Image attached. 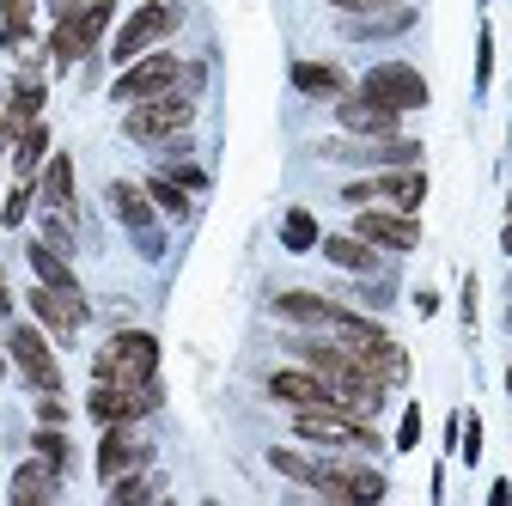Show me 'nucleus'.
Wrapping results in <instances>:
<instances>
[{
    "label": "nucleus",
    "mask_w": 512,
    "mask_h": 506,
    "mask_svg": "<svg viewBox=\"0 0 512 506\" xmlns=\"http://www.w3.org/2000/svg\"><path fill=\"white\" fill-rule=\"evenodd\" d=\"M159 378H147V385H98L92 378V397H86V415L98 421V427H110V421H141V415H153L159 409Z\"/></svg>",
    "instance_id": "7"
},
{
    "label": "nucleus",
    "mask_w": 512,
    "mask_h": 506,
    "mask_svg": "<svg viewBox=\"0 0 512 506\" xmlns=\"http://www.w3.org/2000/svg\"><path fill=\"white\" fill-rule=\"evenodd\" d=\"M43 104H49V86H43L37 74H19V80H13V98H7V116L25 129V122H37V116H43Z\"/></svg>",
    "instance_id": "23"
},
{
    "label": "nucleus",
    "mask_w": 512,
    "mask_h": 506,
    "mask_svg": "<svg viewBox=\"0 0 512 506\" xmlns=\"http://www.w3.org/2000/svg\"><path fill=\"white\" fill-rule=\"evenodd\" d=\"M147 494H153V482H147L141 470H128V476H116V482H110V500H116V506H141Z\"/></svg>",
    "instance_id": "29"
},
{
    "label": "nucleus",
    "mask_w": 512,
    "mask_h": 506,
    "mask_svg": "<svg viewBox=\"0 0 512 506\" xmlns=\"http://www.w3.org/2000/svg\"><path fill=\"white\" fill-rule=\"evenodd\" d=\"M506 391H512V366H506Z\"/></svg>",
    "instance_id": "43"
},
{
    "label": "nucleus",
    "mask_w": 512,
    "mask_h": 506,
    "mask_svg": "<svg viewBox=\"0 0 512 506\" xmlns=\"http://www.w3.org/2000/svg\"><path fill=\"white\" fill-rule=\"evenodd\" d=\"M269 397L287 403V409H330V403H336V391H330L311 366H281V372H269ZM336 409H342V403H336Z\"/></svg>",
    "instance_id": "14"
},
{
    "label": "nucleus",
    "mask_w": 512,
    "mask_h": 506,
    "mask_svg": "<svg viewBox=\"0 0 512 506\" xmlns=\"http://www.w3.org/2000/svg\"><path fill=\"white\" fill-rule=\"evenodd\" d=\"M177 86H183V61L165 55V49H147L110 80V98L116 104H141V98H159V92H177Z\"/></svg>",
    "instance_id": "5"
},
{
    "label": "nucleus",
    "mask_w": 512,
    "mask_h": 506,
    "mask_svg": "<svg viewBox=\"0 0 512 506\" xmlns=\"http://www.w3.org/2000/svg\"><path fill=\"white\" fill-rule=\"evenodd\" d=\"M43 244H55L61 257H74V226H68V214H49L43 220Z\"/></svg>",
    "instance_id": "30"
},
{
    "label": "nucleus",
    "mask_w": 512,
    "mask_h": 506,
    "mask_svg": "<svg viewBox=\"0 0 512 506\" xmlns=\"http://www.w3.org/2000/svg\"><path fill=\"white\" fill-rule=\"evenodd\" d=\"M336 122L348 135H360V141H378V135H397V122H403V110H391V104H378V98H366V92H342L336 98Z\"/></svg>",
    "instance_id": "13"
},
{
    "label": "nucleus",
    "mask_w": 512,
    "mask_h": 506,
    "mask_svg": "<svg viewBox=\"0 0 512 506\" xmlns=\"http://www.w3.org/2000/svg\"><path fill=\"white\" fill-rule=\"evenodd\" d=\"M421 446V409H403V427H397V452H415Z\"/></svg>",
    "instance_id": "33"
},
{
    "label": "nucleus",
    "mask_w": 512,
    "mask_h": 506,
    "mask_svg": "<svg viewBox=\"0 0 512 506\" xmlns=\"http://www.w3.org/2000/svg\"><path fill=\"white\" fill-rule=\"evenodd\" d=\"M43 159H49V122L37 116V122H25V129H19L13 171H19V177H37V171H43Z\"/></svg>",
    "instance_id": "22"
},
{
    "label": "nucleus",
    "mask_w": 512,
    "mask_h": 506,
    "mask_svg": "<svg viewBox=\"0 0 512 506\" xmlns=\"http://www.w3.org/2000/svg\"><path fill=\"white\" fill-rule=\"evenodd\" d=\"M189 122H196V98H189V92L177 86V92H159V98L128 104V116H122V135L153 147V141H171V135H183Z\"/></svg>",
    "instance_id": "3"
},
{
    "label": "nucleus",
    "mask_w": 512,
    "mask_h": 506,
    "mask_svg": "<svg viewBox=\"0 0 512 506\" xmlns=\"http://www.w3.org/2000/svg\"><path fill=\"white\" fill-rule=\"evenodd\" d=\"M415 311H421V318H433V311H439V293H433V287H421V293H415Z\"/></svg>",
    "instance_id": "38"
},
{
    "label": "nucleus",
    "mask_w": 512,
    "mask_h": 506,
    "mask_svg": "<svg viewBox=\"0 0 512 506\" xmlns=\"http://www.w3.org/2000/svg\"><path fill=\"white\" fill-rule=\"evenodd\" d=\"M464 330H476V275L464 281Z\"/></svg>",
    "instance_id": "37"
},
{
    "label": "nucleus",
    "mask_w": 512,
    "mask_h": 506,
    "mask_svg": "<svg viewBox=\"0 0 512 506\" xmlns=\"http://www.w3.org/2000/svg\"><path fill=\"white\" fill-rule=\"evenodd\" d=\"M342 13H384V7H403V0H330Z\"/></svg>",
    "instance_id": "36"
},
{
    "label": "nucleus",
    "mask_w": 512,
    "mask_h": 506,
    "mask_svg": "<svg viewBox=\"0 0 512 506\" xmlns=\"http://www.w3.org/2000/svg\"><path fill=\"white\" fill-rule=\"evenodd\" d=\"M336 299H324V293H305V287H293V293H275V318H287V324H311V330H330L336 324Z\"/></svg>",
    "instance_id": "16"
},
{
    "label": "nucleus",
    "mask_w": 512,
    "mask_h": 506,
    "mask_svg": "<svg viewBox=\"0 0 512 506\" xmlns=\"http://www.w3.org/2000/svg\"><path fill=\"white\" fill-rule=\"evenodd\" d=\"M506 214H512V196H506Z\"/></svg>",
    "instance_id": "45"
},
{
    "label": "nucleus",
    "mask_w": 512,
    "mask_h": 506,
    "mask_svg": "<svg viewBox=\"0 0 512 506\" xmlns=\"http://www.w3.org/2000/svg\"><path fill=\"white\" fill-rule=\"evenodd\" d=\"M360 92L378 98V104H391V110H403V116L427 110V80H421V68H409V61H378V68H366Z\"/></svg>",
    "instance_id": "8"
},
{
    "label": "nucleus",
    "mask_w": 512,
    "mask_h": 506,
    "mask_svg": "<svg viewBox=\"0 0 512 506\" xmlns=\"http://www.w3.org/2000/svg\"><path fill=\"white\" fill-rule=\"evenodd\" d=\"M458 458H464V464H482V421H476V415L458 427Z\"/></svg>",
    "instance_id": "31"
},
{
    "label": "nucleus",
    "mask_w": 512,
    "mask_h": 506,
    "mask_svg": "<svg viewBox=\"0 0 512 506\" xmlns=\"http://www.w3.org/2000/svg\"><path fill=\"white\" fill-rule=\"evenodd\" d=\"M31 13H37V0H0V19H7L0 25V43L7 49H19L31 37Z\"/></svg>",
    "instance_id": "26"
},
{
    "label": "nucleus",
    "mask_w": 512,
    "mask_h": 506,
    "mask_svg": "<svg viewBox=\"0 0 512 506\" xmlns=\"http://www.w3.org/2000/svg\"><path fill=\"white\" fill-rule=\"evenodd\" d=\"M293 86L305 98H342L348 92V74L336 68V61H293Z\"/></svg>",
    "instance_id": "20"
},
{
    "label": "nucleus",
    "mask_w": 512,
    "mask_h": 506,
    "mask_svg": "<svg viewBox=\"0 0 512 506\" xmlns=\"http://www.w3.org/2000/svg\"><path fill=\"white\" fill-rule=\"evenodd\" d=\"M31 311H37V324L49 330V336H80V324L92 318V305H86V293H68V287H31Z\"/></svg>",
    "instance_id": "11"
},
{
    "label": "nucleus",
    "mask_w": 512,
    "mask_h": 506,
    "mask_svg": "<svg viewBox=\"0 0 512 506\" xmlns=\"http://www.w3.org/2000/svg\"><path fill=\"white\" fill-rule=\"evenodd\" d=\"M13 311V293H7V275H0V318H7Z\"/></svg>",
    "instance_id": "40"
},
{
    "label": "nucleus",
    "mask_w": 512,
    "mask_h": 506,
    "mask_svg": "<svg viewBox=\"0 0 512 506\" xmlns=\"http://www.w3.org/2000/svg\"><path fill=\"white\" fill-rule=\"evenodd\" d=\"M31 202H37V177H19V183H13V196H7V208H0V226H25Z\"/></svg>",
    "instance_id": "28"
},
{
    "label": "nucleus",
    "mask_w": 512,
    "mask_h": 506,
    "mask_svg": "<svg viewBox=\"0 0 512 506\" xmlns=\"http://www.w3.org/2000/svg\"><path fill=\"white\" fill-rule=\"evenodd\" d=\"M110 208H116V220L141 238V250L147 257H159V232H153V196L141 183H110Z\"/></svg>",
    "instance_id": "15"
},
{
    "label": "nucleus",
    "mask_w": 512,
    "mask_h": 506,
    "mask_svg": "<svg viewBox=\"0 0 512 506\" xmlns=\"http://www.w3.org/2000/svg\"><path fill=\"white\" fill-rule=\"evenodd\" d=\"M293 433L311 439V446H336V452H378L384 439L366 415H348V409H293Z\"/></svg>",
    "instance_id": "2"
},
{
    "label": "nucleus",
    "mask_w": 512,
    "mask_h": 506,
    "mask_svg": "<svg viewBox=\"0 0 512 506\" xmlns=\"http://www.w3.org/2000/svg\"><path fill=\"white\" fill-rule=\"evenodd\" d=\"M31 452H37L43 464H55V470H68V458H74V452H68V433H61V427H43V421H37V433H31Z\"/></svg>",
    "instance_id": "27"
},
{
    "label": "nucleus",
    "mask_w": 512,
    "mask_h": 506,
    "mask_svg": "<svg viewBox=\"0 0 512 506\" xmlns=\"http://www.w3.org/2000/svg\"><path fill=\"white\" fill-rule=\"evenodd\" d=\"M354 232L372 244V250H415L421 244V220L403 214V208H384V202H366L354 214Z\"/></svg>",
    "instance_id": "9"
},
{
    "label": "nucleus",
    "mask_w": 512,
    "mask_h": 506,
    "mask_svg": "<svg viewBox=\"0 0 512 506\" xmlns=\"http://www.w3.org/2000/svg\"><path fill=\"white\" fill-rule=\"evenodd\" d=\"M0 378H7V354H0Z\"/></svg>",
    "instance_id": "42"
},
{
    "label": "nucleus",
    "mask_w": 512,
    "mask_h": 506,
    "mask_svg": "<svg viewBox=\"0 0 512 506\" xmlns=\"http://www.w3.org/2000/svg\"><path fill=\"white\" fill-rule=\"evenodd\" d=\"M92 378L98 385H147V378H159V342L147 330H116L98 348Z\"/></svg>",
    "instance_id": "1"
},
{
    "label": "nucleus",
    "mask_w": 512,
    "mask_h": 506,
    "mask_svg": "<svg viewBox=\"0 0 512 506\" xmlns=\"http://www.w3.org/2000/svg\"><path fill=\"white\" fill-rule=\"evenodd\" d=\"M7 360L25 372V385H37V391H61L55 348L43 342V330H37V324H13V336H7Z\"/></svg>",
    "instance_id": "10"
},
{
    "label": "nucleus",
    "mask_w": 512,
    "mask_h": 506,
    "mask_svg": "<svg viewBox=\"0 0 512 506\" xmlns=\"http://www.w3.org/2000/svg\"><path fill=\"white\" fill-rule=\"evenodd\" d=\"M317 250H324L336 269H348V275H372L378 269V250L360 232H330V238H317Z\"/></svg>",
    "instance_id": "19"
},
{
    "label": "nucleus",
    "mask_w": 512,
    "mask_h": 506,
    "mask_svg": "<svg viewBox=\"0 0 512 506\" xmlns=\"http://www.w3.org/2000/svg\"><path fill=\"white\" fill-rule=\"evenodd\" d=\"M342 196L354 202V208H366V202H384V208H403V214H421V202H427V171L421 165H391V171H378V177H354Z\"/></svg>",
    "instance_id": "4"
},
{
    "label": "nucleus",
    "mask_w": 512,
    "mask_h": 506,
    "mask_svg": "<svg viewBox=\"0 0 512 506\" xmlns=\"http://www.w3.org/2000/svg\"><path fill=\"white\" fill-rule=\"evenodd\" d=\"M500 250H506V257H512V220H506V232H500Z\"/></svg>",
    "instance_id": "41"
},
{
    "label": "nucleus",
    "mask_w": 512,
    "mask_h": 506,
    "mask_svg": "<svg viewBox=\"0 0 512 506\" xmlns=\"http://www.w3.org/2000/svg\"><path fill=\"white\" fill-rule=\"evenodd\" d=\"M37 421H43V427H61V421H68V403H61L55 391H43V397H37Z\"/></svg>",
    "instance_id": "35"
},
{
    "label": "nucleus",
    "mask_w": 512,
    "mask_h": 506,
    "mask_svg": "<svg viewBox=\"0 0 512 506\" xmlns=\"http://www.w3.org/2000/svg\"><path fill=\"white\" fill-rule=\"evenodd\" d=\"M488 74H494V37L482 25V37H476V86H488Z\"/></svg>",
    "instance_id": "34"
},
{
    "label": "nucleus",
    "mask_w": 512,
    "mask_h": 506,
    "mask_svg": "<svg viewBox=\"0 0 512 506\" xmlns=\"http://www.w3.org/2000/svg\"><path fill=\"white\" fill-rule=\"evenodd\" d=\"M177 25H183V13L171 7V0H147V7H135V13L122 19V31H116L110 55H116L122 68H128V61H135V55H147L153 43H165V37H171Z\"/></svg>",
    "instance_id": "6"
},
{
    "label": "nucleus",
    "mask_w": 512,
    "mask_h": 506,
    "mask_svg": "<svg viewBox=\"0 0 512 506\" xmlns=\"http://www.w3.org/2000/svg\"><path fill=\"white\" fill-rule=\"evenodd\" d=\"M506 324H512V305H506Z\"/></svg>",
    "instance_id": "44"
},
{
    "label": "nucleus",
    "mask_w": 512,
    "mask_h": 506,
    "mask_svg": "<svg viewBox=\"0 0 512 506\" xmlns=\"http://www.w3.org/2000/svg\"><path fill=\"white\" fill-rule=\"evenodd\" d=\"M7 135H19V122H13L7 110H0V141H7Z\"/></svg>",
    "instance_id": "39"
},
{
    "label": "nucleus",
    "mask_w": 512,
    "mask_h": 506,
    "mask_svg": "<svg viewBox=\"0 0 512 506\" xmlns=\"http://www.w3.org/2000/svg\"><path fill=\"white\" fill-rule=\"evenodd\" d=\"M159 171H165V177H177V183H183V189H208V177H202V171H196V165H189V159H165V165H159Z\"/></svg>",
    "instance_id": "32"
},
{
    "label": "nucleus",
    "mask_w": 512,
    "mask_h": 506,
    "mask_svg": "<svg viewBox=\"0 0 512 506\" xmlns=\"http://www.w3.org/2000/svg\"><path fill=\"white\" fill-rule=\"evenodd\" d=\"M317 238H324V232H317V220H311L305 208H287V220H281V244L293 250V257H305V250H317Z\"/></svg>",
    "instance_id": "25"
},
{
    "label": "nucleus",
    "mask_w": 512,
    "mask_h": 506,
    "mask_svg": "<svg viewBox=\"0 0 512 506\" xmlns=\"http://www.w3.org/2000/svg\"><path fill=\"white\" fill-rule=\"evenodd\" d=\"M25 263H31V275L43 281V287H68V293H80V281H74V269H68V257H61L55 244H43V238H31V250H25Z\"/></svg>",
    "instance_id": "21"
},
{
    "label": "nucleus",
    "mask_w": 512,
    "mask_h": 506,
    "mask_svg": "<svg viewBox=\"0 0 512 506\" xmlns=\"http://www.w3.org/2000/svg\"><path fill=\"white\" fill-rule=\"evenodd\" d=\"M147 196H153V208H159V214L189 220V189H183L177 177H165V171H159V177H147Z\"/></svg>",
    "instance_id": "24"
},
{
    "label": "nucleus",
    "mask_w": 512,
    "mask_h": 506,
    "mask_svg": "<svg viewBox=\"0 0 512 506\" xmlns=\"http://www.w3.org/2000/svg\"><path fill=\"white\" fill-rule=\"evenodd\" d=\"M147 458H153V446L135 433V421H110L104 427V439H98V476L104 482H116L128 470H147Z\"/></svg>",
    "instance_id": "12"
},
{
    "label": "nucleus",
    "mask_w": 512,
    "mask_h": 506,
    "mask_svg": "<svg viewBox=\"0 0 512 506\" xmlns=\"http://www.w3.org/2000/svg\"><path fill=\"white\" fill-rule=\"evenodd\" d=\"M7 494H13V506H43V500H55V494H61V470H55V464H43V458H37V464H19Z\"/></svg>",
    "instance_id": "18"
},
{
    "label": "nucleus",
    "mask_w": 512,
    "mask_h": 506,
    "mask_svg": "<svg viewBox=\"0 0 512 506\" xmlns=\"http://www.w3.org/2000/svg\"><path fill=\"white\" fill-rule=\"evenodd\" d=\"M37 196L49 214H74V159L68 153H49L37 171Z\"/></svg>",
    "instance_id": "17"
}]
</instances>
